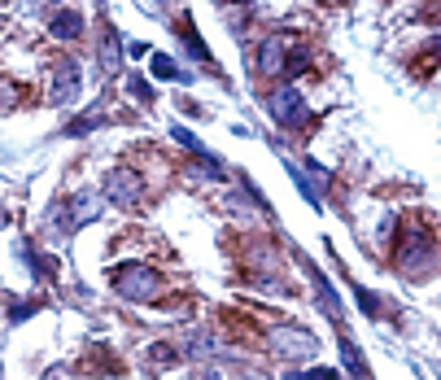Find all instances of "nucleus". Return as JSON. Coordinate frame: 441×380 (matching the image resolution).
Here are the masks:
<instances>
[{"mask_svg":"<svg viewBox=\"0 0 441 380\" xmlns=\"http://www.w3.org/2000/svg\"><path fill=\"white\" fill-rule=\"evenodd\" d=\"M310 289H315V297H319L323 315L341 323V315H346V306H341V297H337V289H332V284H328V276H323L319 267H310Z\"/></svg>","mask_w":441,"mask_h":380,"instance_id":"10","label":"nucleus"},{"mask_svg":"<svg viewBox=\"0 0 441 380\" xmlns=\"http://www.w3.org/2000/svg\"><path fill=\"white\" fill-rule=\"evenodd\" d=\"M96 214H101V206H96V193H75L71 201H66V210L57 214V232H79L84 223H92Z\"/></svg>","mask_w":441,"mask_h":380,"instance_id":"6","label":"nucleus"},{"mask_svg":"<svg viewBox=\"0 0 441 380\" xmlns=\"http://www.w3.org/2000/svg\"><path fill=\"white\" fill-rule=\"evenodd\" d=\"M393 223H397V219H393V214H384V223H380V245H384V240H389V236H393Z\"/></svg>","mask_w":441,"mask_h":380,"instance_id":"23","label":"nucleus"},{"mask_svg":"<svg viewBox=\"0 0 441 380\" xmlns=\"http://www.w3.org/2000/svg\"><path fill=\"white\" fill-rule=\"evenodd\" d=\"M350 293L358 297V306H363V315H371V319L380 315V297L371 293V289H363V284H350Z\"/></svg>","mask_w":441,"mask_h":380,"instance_id":"16","label":"nucleus"},{"mask_svg":"<svg viewBox=\"0 0 441 380\" xmlns=\"http://www.w3.org/2000/svg\"><path fill=\"white\" fill-rule=\"evenodd\" d=\"M236 5H250V0H236Z\"/></svg>","mask_w":441,"mask_h":380,"instance_id":"26","label":"nucleus"},{"mask_svg":"<svg viewBox=\"0 0 441 380\" xmlns=\"http://www.w3.org/2000/svg\"><path fill=\"white\" fill-rule=\"evenodd\" d=\"M114 289L127 297V302H158L162 297V276L153 267H140V263H122V267H114Z\"/></svg>","mask_w":441,"mask_h":380,"instance_id":"1","label":"nucleus"},{"mask_svg":"<svg viewBox=\"0 0 441 380\" xmlns=\"http://www.w3.org/2000/svg\"><path fill=\"white\" fill-rule=\"evenodd\" d=\"M284 70V39L267 35L263 48H258V75H280Z\"/></svg>","mask_w":441,"mask_h":380,"instance_id":"12","label":"nucleus"},{"mask_svg":"<svg viewBox=\"0 0 441 380\" xmlns=\"http://www.w3.org/2000/svg\"><path fill=\"white\" fill-rule=\"evenodd\" d=\"M171 140H175V144H184L192 158H201L205 167H210V175H223V158L210 153V149H205V144H201V140H197V135H192L184 123H171Z\"/></svg>","mask_w":441,"mask_h":380,"instance_id":"8","label":"nucleus"},{"mask_svg":"<svg viewBox=\"0 0 441 380\" xmlns=\"http://www.w3.org/2000/svg\"><path fill=\"white\" fill-rule=\"evenodd\" d=\"M122 35H118V26H109L105 22V35H101V48H96V57H101V75H118L122 70Z\"/></svg>","mask_w":441,"mask_h":380,"instance_id":"9","label":"nucleus"},{"mask_svg":"<svg viewBox=\"0 0 441 380\" xmlns=\"http://www.w3.org/2000/svg\"><path fill=\"white\" fill-rule=\"evenodd\" d=\"M153 79H175V84H192V75L188 70H179L175 66V57H167V53H153Z\"/></svg>","mask_w":441,"mask_h":380,"instance_id":"14","label":"nucleus"},{"mask_svg":"<svg viewBox=\"0 0 441 380\" xmlns=\"http://www.w3.org/2000/svg\"><path fill=\"white\" fill-rule=\"evenodd\" d=\"M79 88H84V66L79 61H57L53 66V84H48V105L66 110L71 101H79Z\"/></svg>","mask_w":441,"mask_h":380,"instance_id":"3","label":"nucleus"},{"mask_svg":"<svg viewBox=\"0 0 441 380\" xmlns=\"http://www.w3.org/2000/svg\"><path fill=\"white\" fill-rule=\"evenodd\" d=\"M284 70H288V75H301V70H306V53H293V57H288V66H284Z\"/></svg>","mask_w":441,"mask_h":380,"instance_id":"21","label":"nucleus"},{"mask_svg":"<svg viewBox=\"0 0 441 380\" xmlns=\"http://www.w3.org/2000/svg\"><path fill=\"white\" fill-rule=\"evenodd\" d=\"M205 380H223V376H214V372H210V376H205Z\"/></svg>","mask_w":441,"mask_h":380,"instance_id":"25","label":"nucleus"},{"mask_svg":"<svg viewBox=\"0 0 441 380\" xmlns=\"http://www.w3.org/2000/svg\"><path fill=\"white\" fill-rule=\"evenodd\" d=\"M48 31H53V39H79V35H84V13H79V9H62V13H53Z\"/></svg>","mask_w":441,"mask_h":380,"instance_id":"13","label":"nucleus"},{"mask_svg":"<svg viewBox=\"0 0 441 380\" xmlns=\"http://www.w3.org/2000/svg\"><path fill=\"white\" fill-rule=\"evenodd\" d=\"M184 39H188V48H192V57H201V61H205V57H210V48H205V44H201V39H197V35H192V26H188V22H184Z\"/></svg>","mask_w":441,"mask_h":380,"instance_id":"19","label":"nucleus"},{"mask_svg":"<svg viewBox=\"0 0 441 380\" xmlns=\"http://www.w3.org/2000/svg\"><path fill=\"white\" fill-rule=\"evenodd\" d=\"M337 350H341V363H346V372H350L354 380H371V368H367L363 350H358V341H354L350 332H341V341H337Z\"/></svg>","mask_w":441,"mask_h":380,"instance_id":"11","label":"nucleus"},{"mask_svg":"<svg viewBox=\"0 0 441 380\" xmlns=\"http://www.w3.org/2000/svg\"><path fill=\"white\" fill-rule=\"evenodd\" d=\"M271 350L275 354H288V359H301V354L315 350V336L301 332V328H275L271 332Z\"/></svg>","mask_w":441,"mask_h":380,"instance_id":"7","label":"nucleus"},{"mask_svg":"<svg viewBox=\"0 0 441 380\" xmlns=\"http://www.w3.org/2000/svg\"><path fill=\"white\" fill-rule=\"evenodd\" d=\"M127 92H131L140 105H153V101H158V97H153V84H149V79H140V75H127Z\"/></svg>","mask_w":441,"mask_h":380,"instance_id":"15","label":"nucleus"},{"mask_svg":"<svg viewBox=\"0 0 441 380\" xmlns=\"http://www.w3.org/2000/svg\"><path fill=\"white\" fill-rule=\"evenodd\" d=\"M101 123H105V114H101V110H92V114H84V118H75V123L66 127V135H88V131H96Z\"/></svg>","mask_w":441,"mask_h":380,"instance_id":"17","label":"nucleus"},{"mask_svg":"<svg viewBox=\"0 0 441 380\" xmlns=\"http://www.w3.org/2000/svg\"><path fill=\"white\" fill-rule=\"evenodd\" d=\"M105 201L109 206H135L140 201V175L127 171V167H114V171H105Z\"/></svg>","mask_w":441,"mask_h":380,"instance_id":"5","label":"nucleus"},{"mask_svg":"<svg viewBox=\"0 0 441 380\" xmlns=\"http://www.w3.org/2000/svg\"><path fill=\"white\" fill-rule=\"evenodd\" d=\"M271 118H275L280 127H306L310 110H306V101H301V92H297L293 84H284V88L271 92Z\"/></svg>","mask_w":441,"mask_h":380,"instance_id":"4","label":"nucleus"},{"mask_svg":"<svg viewBox=\"0 0 441 380\" xmlns=\"http://www.w3.org/2000/svg\"><path fill=\"white\" fill-rule=\"evenodd\" d=\"M153 359H158V363H171V359H179V350H167V345H153Z\"/></svg>","mask_w":441,"mask_h":380,"instance_id":"22","label":"nucleus"},{"mask_svg":"<svg viewBox=\"0 0 441 380\" xmlns=\"http://www.w3.org/2000/svg\"><path fill=\"white\" fill-rule=\"evenodd\" d=\"M101 5H105V0H101Z\"/></svg>","mask_w":441,"mask_h":380,"instance_id":"27","label":"nucleus"},{"mask_svg":"<svg viewBox=\"0 0 441 380\" xmlns=\"http://www.w3.org/2000/svg\"><path fill=\"white\" fill-rule=\"evenodd\" d=\"M306 175L315 180V188H319V193L328 188V175H323V167H319V162H315V158H306Z\"/></svg>","mask_w":441,"mask_h":380,"instance_id":"20","label":"nucleus"},{"mask_svg":"<svg viewBox=\"0 0 441 380\" xmlns=\"http://www.w3.org/2000/svg\"><path fill=\"white\" fill-rule=\"evenodd\" d=\"M127 53H131V57H153V48H149L144 39H140V44H127Z\"/></svg>","mask_w":441,"mask_h":380,"instance_id":"24","label":"nucleus"},{"mask_svg":"<svg viewBox=\"0 0 441 380\" xmlns=\"http://www.w3.org/2000/svg\"><path fill=\"white\" fill-rule=\"evenodd\" d=\"M284 380H341L332 368H310V372H288Z\"/></svg>","mask_w":441,"mask_h":380,"instance_id":"18","label":"nucleus"},{"mask_svg":"<svg viewBox=\"0 0 441 380\" xmlns=\"http://www.w3.org/2000/svg\"><path fill=\"white\" fill-rule=\"evenodd\" d=\"M433 240H429V232H411L402 245H397V271H402L406 280H424L433 271Z\"/></svg>","mask_w":441,"mask_h":380,"instance_id":"2","label":"nucleus"}]
</instances>
